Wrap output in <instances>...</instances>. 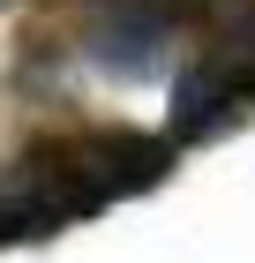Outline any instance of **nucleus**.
I'll return each instance as SVG.
<instances>
[{
  "label": "nucleus",
  "mask_w": 255,
  "mask_h": 263,
  "mask_svg": "<svg viewBox=\"0 0 255 263\" xmlns=\"http://www.w3.org/2000/svg\"><path fill=\"white\" fill-rule=\"evenodd\" d=\"M203 15V53L173 90V143H210L255 105V0H210Z\"/></svg>",
  "instance_id": "nucleus-1"
},
{
  "label": "nucleus",
  "mask_w": 255,
  "mask_h": 263,
  "mask_svg": "<svg viewBox=\"0 0 255 263\" xmlns=\"http://www.w3.org/2000/svg\"><path fill=\"white\" fill-rule=\"evenodd\" d=\"M165 38H173V8H165V0H105L98 15H90V30H83L90 61H98L105 76H120V83L150 76L158 53H165Z\"/></svg>",
  "instance_id": "nucleus-2"
}]
</instances>
